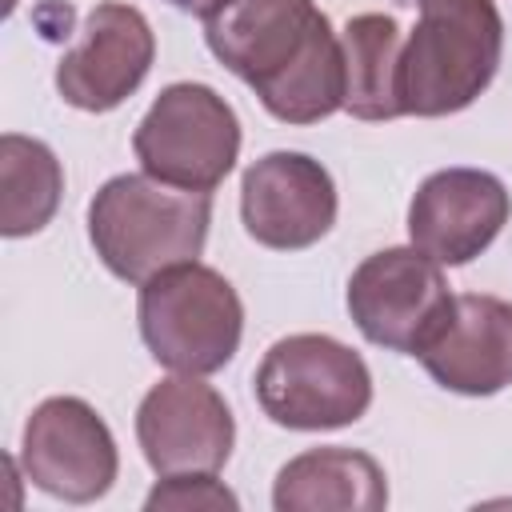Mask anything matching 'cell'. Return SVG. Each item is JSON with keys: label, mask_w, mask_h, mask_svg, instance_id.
<instances>
[{"label": "cell", "mask_w": 512, "mask_h": 512, "mask_svg": "<svg viewBox=\"0 0 512 512\" xmlns=\"http://www.w3.org/2000/svg\"><path fill=\"white\" fill-rule=\"evenodd\" d=\"M244 232L276 252H300L328 236L336 224L332 172L304 152H268L248 164L240 180Z\"/></svg>", "instance_id": "obj_10"}, {"label": "cell", "mask_w": 512, "mask_h": 512, "mask_svg": "<svg viewBox=\"0 0 512 512\" xmlns=\"http://www.w3.org/2000/svg\"><path fill=\"white\" fill-rule=\"evenodd\" d=\"M344 108L356 120H392L400 116L396 100V64H400V28L384 12H360L344 24Z\"/></svg>", "instance_id": "obj_15"}, {"label": "cell", "mask_w": 512, "mask_h": 512, "mask_svg": "<svg viewBox=\"0 0 512 512\" xmlns=\"http://www.w3.org/2000/svg\"><path fill=\"white\" fill-rule=\"evenodd\" d=\"M64 196V168L56 152L32 136H0V232L8 240L40 232Z\"/></svg>", "instance_id": "obj_16"}, {"label": "cell", "mask_w": 512, "mask_h": 512, "mask_svg": "<svg viewBox=\"0 0 512 512\" xmlns=\"http://www.w3.org/2000/svg\"><path fill=\"white\" fill-rule=\"evenodd\" d=\"M424 372L460 396H492L512 384V304L484 292L452 300L444 328L420 352Z\"/></svg>", "instance_id": "obj_13"}, {"label": "cell", "mask_w": 512, "mask_h": 512, "mask_svg": "<svg viewBox=\"0 0 512 512\" xmlns=\"http://www.w3.org/2000/svg\"><path fill=\"white\" fill-rule=\"evenodd\" d=\"M140 168L164 184L212 192L240 156V120L208 84H168L132 132Z\"/></svg>", "instance_id": "obj_6"}, {"label": "cell", "mask_w": 512, "mask_h": 512, "mask_svg": "<svg viewBox=\"0 0 512 512\" xmlns=\"http://www.w3.org/2000/svg\"><path fill=\"white\" fill-rule=\"evenodd\" d=\"M388 504L384 468L360 448H308L272 484L276 512H380Z\"/></svg>", "instance_id": "obj_14"}, {"label": "cell", "mask_w": 512, "mask_h": 512, "mask_svg": "<svg viewBox=\"0 0 512 512\" xmlns=\"http://www.w3.org/2000/svg\"><path fill=\"white\" fill-rule=\"evenodd\" d=\"M164 4H172V8H180V12H196V16H208L212 8H220L224 0H164Z\"/></svg>", "instance_id": "obj_18"}, {"label": "cell", "mask_w": 512, "mask_h": 512, "mask_svg": "<svg viewBox=\"0 0 512 512\" xmlns=\"http://www.w3.org/2000/svg\"><path fill=\"white\" fill-rule=\"evenodd\" d=\"M156 36L140 8L104 0L88 12L84 36L56 64V92L80 112L120 108L148 76Z\"/></svg>", "instance_id": "obj_11"}, {"label": "cell", "mask_w": 512, "mask_h": 512, "mask_svg": "<svg viewBox=\"0 0 512 512\" xmlns=\"http://www.w3.org/2000/svg\"><path fill=\"white\" fill-rule=\"evenodd\" d=\"M204 20L212 56L284 124L344 108V44L316 0H224Z\"/></svg>", "instance_id": "obj_1"}, {"label": "cell", "mask_w": 512, "mask_h": 512, "mask_svg": "<svg viewBox=\"0 0 512 512\" xmlns=\"http://www.w3.org/2000/svg\"><path fill=\"white\" fill-rule=\"evenodd\" d=\"M208 224L212 192L176 188L148 172L112 176L88 204V240L100 264L128 284H144L164 268L196 260Z\"/></svg>", "instance_id": "obj_2"}, {"label": "cell", "mask_w": 512, "mask_h": 512, "mask_svg": "<svg viewBox=\"0 0 512 512\" xmlns=\"http://www.w3.org/2000/svg\"><path fill=\"white\" fill-rule=\"evenodd\" d=\"M504 20L492 0H420V20L400 44V116L464 112L496 76Z\"/></svg>", "instance_id": "obj_3"}, {"label": "cell", "mask_w": 512, "mask_h": 512, "mask_svg": "<svg viewBox=\"0 0 512 512\" xmlns=\"http://www.w3.org/2000/svg\"><path fill=\"white\" fill-rule=\"evenodd\" d=\"M136 440L156 476L220 472L236 444V420L212 384L176 372L144 392Z\"/></svg>", "instance_id": "obj_9"}, {"label": "cell", "mask_w": 512, "mask_h": 512, "mask_svg": "<svg viewBox=\"0 0 512 512\" xmlns=\"http://www.w3.org/2000/svg\"><path fill=\"white\" fill-rule=\"evenodd\" d=\"M256 404L292 432H324L356 424L372 404V372L348 344L296 332L276 340L256 368Z\"/></svg>", "instance_id": "obj_5"}, {"label": "cell", "mask_w": 512, "mask_h": 512, "mask_svg": "<svg viewBox=\"0 0 512 512\" xmlns=\"http://www.w3.org/2000/svg\"><path fill=\"white\" fill-rule=\"evenodd\" d=\"M396 4H400V8H416L420 0H396Z\"/></svg>", "instance_id": "obj_19"}, {"label": "cell", "mask_w": 512, "mask_h": 512, "mask_svg": "<svg viewBox=\"0 0 512 512\" xmlns=\"http://www.w3.org/2000/svg\"><path fill=\"white\" fill-rule=\"evenodd\" d=\"M136 320L152 360L184 376L220 372L244 336V304L236 288L200 260L164 268L144 280Z\"/></svg>", "instance_id": "obj_4"}, {"label": "cell", "mask_w": 512, "mask_h": 512, "mask_svg": "<svg viewBox=\"0 0 512 512\" xmlns=\"http://www.w3.org/2000/svg\"><path fill=\"white\" fill-rule=\"evenodd\" d=\"M512 196L484 168H440L408 204V240L440 268L476 260L508 224Z\"/></svg>", "instance_id": "obj_12"}, {"label": "cell", "mask_w": 512, "mask_h": 512, "mask_svg": "<svg viewBox=\"0 0 512 512\" xmlns=\"http://www.w3.org/2000/svg\"><path fill=\"white\" fill-rule=\"evenodd\" d=\"M348 316L376 348L420 356L452 312V292L420 248H384L360 260L348 280Z\"/></svg>", "instance_id": "obj_7"}, {"label": "cell", "mask_w": 512, "mask_h": 512, "mask_svg": "<svg viewBox=\"0 0 512 512\" xmlns=\"http://www.w3.org/2000/svg\"><path fill=\"white\" fill-rule=\"evenodd\" d=\"M20 468L40 492L68 504H92L112 488L120 452L104 416L88 400L48 396L24 424Z\"/></svg>", "instance_id": "obj_8"}, {"label": "cell", "mask_w": 512, "mask_h": 512, "mask_svg": "<svg viewBox=\"0 0 512 512\" xmlns=\"http://www.w3.org/2000/svg\"><path fill=\"white\" fill-rule=\"evenodd\" d=\"M148 512L156 508H176V512H188V508H204V512H236L240 500L232 488H224L216 480V472H180V476H160V484L148 492L144 500Z\"/></svg>", "instance_id": "obj_17"}]
</instances>
